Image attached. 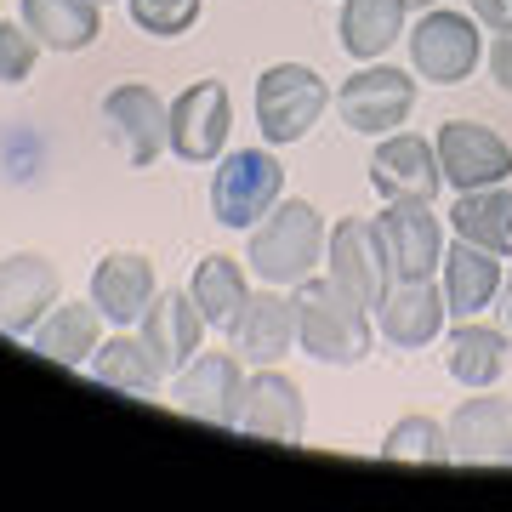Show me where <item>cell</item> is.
Instances as JSON below:
<instances>
[{"mask_svg": "<svg viewBox=\"0 0 512 512\" xmlns=\"http://www.w3.org/2000/svg\"><path fill=\"white\" fill-rule=\"evenodd\" d=\"M57 308V262L35 251H18L0 262V330L29 336V330Z\"/></svg>", "mask_w": 512, "mask_h": 512, "instance_id": "obj_17", "label": "cell"}, {"mask_svg": "<svg viewBox=\"0 0 512 512\" xmlns=\"http://www.w3.org/2000/svg\"><path fill=\"white\" fill-rule=\"evenodd\" d=\"M376 234L393 279H433V268H444V228L433 217V200H387Z\"/></svg>", "mask_w": 512, "mask_h": 512, "instance_id": "obj_8", "label": "cell"}, {"mask_svg": "<svg viewBox=\"0 0 512 512\" xmlns=\"http://www.w3.org/2000/svg\"><path fill=\"white\" fill-rule=\"evenodd\" d=\"M404 6H410V12H421V6H427V12H433V6H439V0H404Z\"/></svg>", "mask_w": 512, "mask_h": 512, "instance_id": "obj_35", "label": "cell"}, {"mask_svg": "<svg viewBox=\"0 0 512 512\" xmlns=\"http://www.w3.org/2000/svg\"><path fill=\"white\" fill-rule=\"evenodd\" d=\"M86 370H92V382L114 387V393H154V387H160V370H154L148 348L143 342H131V336L103 342V348L86 359Z\"/></svg>", "mask_w": 512, "mask_h": 512, "instance_id": "obj_28", "label": "cell"}, {"mask_svg": "<svg viewBox=\"0 0 512 512\" xmlns=\"http://www.w3.org/2000/svg\"><path fill=\"white\" fill-rule=\"evenodd\" d=\"M404 18H410L404 0H348V6H342V46H348L359 63H376V57L404 35Z\"/></svg>", "mask_w": 512, "mask_h": 512, "instance_id": "obj_25", "label": "cell"}, {"mask_svg": "<svg viewBox=\"0 0 512 512\" xmlns=\"http://www.w3.org/2000/svg\"><path fill=\"white\" fill-rule=\"evenodd\" d=\"M154 296V262L143 251H109L92 268V302L109 325H137Z\"/></svg>", "mask_w": 512, "mask_h": 512, "instance_id": "obj_20", "label": "cell"}, {"mask_svg": "<svg viewBox=\"0 0 512 512\" xmlns=\"http://www.w3.org/2000/svg\"><path fill=\"white\" fill-rule=\"evenodd\" d=\"M35 57H40V40L29 35V23H0V86H23L35 74Z\"/></svg>", "mask_w": 512, "mask_h": 512, "instance_id": "obj_31", "label": "cell"}, {"mask_svg": "<svg viewBox=\"0 0 512 512\" xmlns=\"http://www.w3.org/2000/svg\"><path fill=\"white\" fill-rule=\"evenodd\" d=\"M325 256V222L308 200H279L268 222H256L245 262L262 285H302Z\"/></svg>", "mask_w": 512, "mask_h": 512, "instance_id": "obj_2", "label": "cell"}, {"mask_svg": "<svg viewBox=\"0 0 512 512\" xmlns=\"http://www.w3.org/2000/svg\"><path fill=\"white\" fill-rule=\"evenodd\" d=\"M490 74L495 86L512 97V29H495V46H490Z\"/></svg>", "mask_w": 512, "mask_h": 512, "instance_id": "obj_32", "label": "cell"}, {"mask_svg": "<svg viewBox=\"0 0 512 512\" xmlns=\"http://www.w3.org/2000/svg\"><path fill=\"white\" fill-rule=\"evenodd\" d=\"M439 171L444 183L456 188V194H467V188H495L512 177V148L501 131L478 126V120H450V126H439Z\"/></svg>", "mask_w": 512, "mask_h": 512, "instance_id": "obj_9", "label": "cell"}, {"mask_svg": "<svg viewBox=\"0 0 512 512\" xmlns=\"http://www.w3.org/2000/svg\"><path fill=\"white\" fill-rule=\"evenodd\" d=\"M495 296H501V256L456 234V245L444 251V302H450V313L473 319Z\"/></svg>", "mask_w": 512, "mask_h": 512, "instance_id": "obj_21", "label": "cell"}, {"mask_svg": "<svg viewBox=\"0 0 512 512\" xmlns=\"http://www.w3.org/2000/svg\"><path fill=\"white\" fill-rule=\"evenodd\" d=\"M200 342H205V313L194 308V291H165L148 302L143 348H148V359H154L160 376H177L200 353Z\"/></svg>", "mask_w": 512, "mask_h": 512, "instance_id": "obj_16", "label": "cell"}, {"mask_svg": "<svg viewBox=\"0 0 512 512\" xmlns=\"http://www.w3.org/2000/svg\"><path fill=\"white\" fill-rule=\"evenodd\" d=\"M382 461H410V467H444L450 461V433L433 416H404L382 439Z\"/></svg>", "mask_w": 512, "mask_h": 512, "instance_id": "obj_29", "label": "cell"}, {"mask_svg": "<svg viewBox=\"0 0 512 512\" xmlns=\"http://www.w3.org/2000/svg\"><path fill=\"white\" fill-rule=\"evenodd\" d=\"M330 279L353 291L376 313V302L387 296L393 285V268H387V251H382V234H376V222L365 217H342L330 228Z\"/></svg>", "mask_w": 512, "mask_h": 512, "instance_id": "obj_12", "label": "cell"}, {"mask_svg": "<svg viewBox=\"0 0 512 512\" xmlns=\"http://www.w3.org/2000/svg\"><path fill=\"white\" fill-rule=\"evenodd\" d=\"M444 433H450V461H461V467H507L512 461V399H495V393L461 399L456 416L444 421Z\"/></svg>", "mask_w": 512, "mask_h": 512, "instance_id": "obj_13", "label": "cell"}, {"mask_svg": "<svg viewBox=\"0 0 512 512\" xmlns=\"http://www.w3.org/2000/svg\"><path fill=\"white\" fill-rule=\"evenodd\" d=\"M97 6H109V0H97Z\"/></svg>", "mask_w": 512, "mask_h": 512, "instance_id": "obj_36", "label": "cell"}, {"mask_svg": "<svg viewBox=\"0 0 512 512\" xmlns=\"http://www.w3.org/2000/svg\"><path fill=\"white\" fill-rule=\"evenodd\" d=\"M171 404L194 421H211V427H239V410H245L239 359L234 353H194V359L177 370Z\"/></svg>", "mask_w": 512, "mask_h": 512, "instance_id": "obj_10", "label": "cell"}, {"mask_svg": "<svg viewBox=\"0 0 512 512\" xmlns=\"http://www.w3.org/2000/svg\"><path fill=\"white\" fill-rule=\"evenodd\" d=\"M444 365H450V376H456L461 387H490L495 376L507 370V330L461 319L456 336H450V353H444Z\"/></svg>", "mask_w": 512, "mask_h": 512, "instance_id": "obj_26", "label": "cell"}, {"mask_svg": "<svg viewBox=\"0 0 512 512\" xmlns=\"http://www.w3.org/2000/svg\"><path fill=\"white\" fill-rule=\"evenodd\" d=\"M228 342L245 365H279L296 342V302H285L274 291H251L245 296V308L234 313V325H228Z\"/></svg>", "mask_w": 512, "mask_h": 512, "instance_id": "obj_18", "label": "cell"}, {"mask_svg": "<svg viewBox=\"0 0 512 512\" xmlns=\"http://www.w3.org/2000/svg\"><path fill=\"white\" fill-rule=\"evenodd\" d=\"M296 342L319 365H359L370 353V308L336 279L308 274L296 285Z\"/></svg>", "mask_w": 512, "mask_h": 512, "instance_id": "obj_1", "label": "cell"}, {"mask_svg": "<svg viewBox=\"0 0 512 512\" xmlns=\"http://www.w3.org/2000/svg\"><path fill=\"white\" fill-rule=\"evenodd\" d=\"M370 183L382 200H439L444 171H439V148L416 137V131H393L376 154H370Z\"/></svg>", "mask_w": 512, "mask_h": 512, "instance_id": "obj_14", "label": "cell"}, {"mask_svg": "<svg viewBox=\"0 0 512 512\" xmlns=\"http://www.w3.org/2000/svg\"><path fill=\"white\" fill-rule=\"evenodd\" d=\"M285 194V165L268 148H239L222 154L217 177H211V211L222 228H256Z\"/></svg>", "mask_w": 512, "mask_h": 512, "instance_id": "obj_4", "label": "cell"}, {"mask_svg": "<svg viewBox=\"0 0 512 512\" xmlns=\"http://www.w3.org/2000/svg\"><path fill=\"white\" fill-rule=\"evenodd\" d=\"M205 0H131V23L154 40H177L200 23Z\"/></svg>", "mask_w": 512, "mask_h": 512, "instance_id": "obj_30", "label": "cell"}, {"mask_svg": "<svg viewBox=\"0 0 512 512\" xmlns=\"http://www.w3.org/2000/svg\"><path fill=\"white\" fill-rule=\"evenodd\" d=\"M245 296H251V285H245V268L234 256H205L194 268V308L205 313V325H234Z\"/></svg>", "mask_w": 512, "mask_h": 512, "instance_id": "obj_27", "label": "cell"}, {"mask_svg": "<svg viewBox=\"0 0 512 512\" xmlns=\"http://www.w3.org/2000/svg\"><path fill=\"white\" fill-rule=\"evenodd\" d=\"M410 109H416V80L404 69H387V63H370V69L348 74L342 92H336L342 126L359 131V137H393L410 120Z\"/></svg>", "mask_w": 512, "mask_h": 512, "instance_id": "obj_6", "label": "cell"}, {"mask_svg": "<svg viewBox=\"0 0 512 512\" xmlns=\"http://www.w3.org/2000/svg\"><path fill=\"white\" fill-rule=\"evenodd\" d=\"M103 137L120 148L131 171H148L171 148V103L148 80H120L103 97Z\"/></svg>", "mask_w": 512, "mask_h": 512, "instance_id": "obj_3", "label": "cell"}, {"mask_svg": "<svg viewBox=\"0 0 512 512\" xmlns=\"http://www.w3.org/2000/svg\"><path fill=\"white\" fill-rule=\"evenodd\" d=\"M29 342H35V353H46L57 365H86L97 353V342H103V313H97V302H57L29 330Z\"/></svg>", "mask_w": 512, "mask_h": 512, "instance_id": "obj_22", "label": "cell"}, {"mask_svg": "<svg viewBox=\"0 0 512 512\" xmlns=\"http://www.w3.org/2000/svg\"><path fill=\"white\" fill-rule=\"evenodd\" d=\"M23 23L52 52H86L103 35V6L97 0H23Z\"/></svg>", "mask_w": 512, "mask_h": 512, "instance_id": "obj_23", "label": "cell"}, {"mask_svg": "<svg viewBox=\"0 0 512 512\" xmlns=\"http://www.w3.org/2000/svg\"><path fill=\"white\" fill-rule=\"evenodd\" d=\"M450 222H456L461 239H473V245H484L495 256H512V194L501 183L467 188L456 200V211H450Z\"/></svg>", "mask_w": 512, "mask_h": 512, "instance_id": "obj_24", "label": "cell"}, {"mask_svg": "<svg viewBox=\"0 0 512 512\" xmlns=\"http://www.w3.org/2000/svg\"><path fill=\"white\" fill-rule=\"evenodd\" d=\"M484 29H512V0H467Z\"/></svg>", "mask_w": 512, "mask_h": 512, "instance_id": "obj_33", "label": "cell"}, {"mask_svg": "<svg viewBox=\"0 0 512 512\" xmlns=\"http://www.w3.org/2000/svg\"><path fill=\"white\" fill-rule=\"evenodd\" d=\"M330 103V86L308 63H274L256 80V126L268 143H302Z\"/></svg>", "mask_w": 512, "mask_h": 512, "instance_id": "obj_5", "label": "cell"}, {"mask_svg": "<svg viewBox=\"0 0 512 512\" xmlns=\"http://www.w3.org/2000/svg\"><path fill=\"white\" fill-rule=\"evenodd\" d=\"M239 433L268 444H302L308 433V410H302V387L291 376H279L274 365H256L245 382V410H239Z\"/></svg>", "mask_w": 512, "mask_h": 512, "instance_id": "obj_15", "label": "cell"}, {"mask_svg": "<svg viewBox=\"0 0 512 512\" xmlns=\"http://www.w3.org/2000/svg\"><path fill=\"white\" fill-rule=\"evenodd\" d=\"M228 126H234V114H228V86H222V80H194V86L171 103V154L188 160V165L222 160Z\"/></svg>", "mask_w": 512, "mask_h": 512, "instance_id": "obj_11", "label": "cell"}, {"mask_svg": "<svg viewBox=\"0 0 512 512\" xmlns=\"http://www.w3.org/2000/svg\"><path fill=\"white\" fill-rule=\"evenodd\" d=\"M478 18L467 12H444L433 6L427 18L416 23V35H410V69L421 80H433V86H456L467 74L478 69Z\"/></svg>", "mask_w": 512, "mask_h": 512, "instance_id": "obj_7", "label": "cell"}, {"mask_svg": "<svg viewBox=\"0 0 512 512\" xmlns=\"http://www.w3.org/2000/svg\"><path fill=\"white\" fill-rule=\"evenodd\" d=\"M444 291H433V279H393L387 296L376 302V330H382L393 348H427L444 330Z\"/></svg>", "mask_w": 512, "mask_h": 512, "instance_id": "obj_19", "label": "cell"}, {"mask_svg": "<svg viewBox=\"0 0 512 512\" xmlns=\"http://www.w3.org/2000/svg\"><path fill=\"white\" fill-rule=\"evenodd\" d=\"M501 319H507V330H512V274L501 279Z\"/></svg>", "mask_w": 512, "mask_h": 512, "instance_id": "obj_34", "label": "cell"}]
</instances>
